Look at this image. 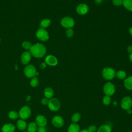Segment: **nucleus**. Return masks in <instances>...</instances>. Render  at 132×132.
<instances>
[{"mask_svg": "<svg viewBox=\"0 0 132 132\" xmlns=\"http://www.w3.org/2000/svg\"><path fill=\"white\" fill-rule=\"evenodd\" d=\"M0 42H1V39H0Z\"/></svg>", "mask_w": 132, "mask_h": 132, "instance_id": "45", "label": "nucleus"}, {"mask_svg": "<svg viewBox=\"0 0 132 132\" xmlns=\"http://www.w3.org/2000/svg\"><path fill=\"white\" fill-rule=\"evenodd\" d=\"M127 52L129 53H132V46L131 45H129L127 47Z\"/></svg>", "mask_w": 132, "mask_h": 132, "instance_id": "35", "label": "nucleus"}, {"mask_svg": "<svg viewBox=\"0 0 132 132\" xmlns=\"http://www.w3.org/2000/svg\"><path fill=\"white\" fill-rule=\"evenodd\" d=\"M27 130L28 132H36L37 130V124L35 122H31L27 126Z\"/></svg>", "mask_w": 132, "mask_h": 132, "instance_id": "23", "label": "nucleus"}, {"mask_svg": "<svg viewBox=\"0 0 132 132\" xmlns=\"http://www.w3.org/2000/svg\"><path fill=\"white\" fill-rule=\"evenodd\" d=\"M122 5L127 10L132 11V0H123Z\"/></svg>", "mask_w": 132, "mask_h": 132, "instance_id": "21", "label": "nucleus"}, {"mask_svg": "<svg viewBox=\"0 0 132 132\" xmlns=\"http://www.w3.org/2000/svg\"><path fill=\"white\" fill-rule=\"evenodd\" d=\"M54 92L53 89H52L50 87L46 88L44 90V94L45 97L47 98H52L53 96L54 95Z\"/></svg>", "mask_w": 132, "mask_h": 132, "instance_id": "17", "label": "nucleus"}, {"mask_svg": "<svg viewBox=\"0 0 132 132\" xmlns=\"http://www.w3.org/2000/svg\"><path fill=\"white\" fill-rule=\"evenodd\" d=\"M36 35L37 37L42 41H46L49 38V35L47 31L42 28L37 30Z\"/></svg>", "mask_w": 132, "mask_h": 132, "instance_id": "7", "label": "nucleus"}, {"mask_svg": "<svg viewBox=\"0 0 132 132\" xmlns=\"http://www.w3.org/2000/svg\"><path fill=\"white\" fill-rule=\"evenodd\" d=\"M103 91L106 95L110 96L112 95L115 92L114 85L110 82L106 83L103 87Z\"/></svg>", "mask_w": 132, "mask_h": 132, "instance_id": "5", "label": "nucleus"}, {"mask_svg": "<svg viewBox=\"0 0 132 132\" xmlns=\"http://www.w3.org/2000/svg\"><path fill=\"white\" fill-rule=\"evenodd\" d=\"M121 107L124 110L130 109L132 106V99L130 96H126L124 97L121 102Z\"/></svg>", "mask_w": 132, "mask_h": 132, "instance_id": "9", "label": "nucleus"}, {"mask_svg": "<svg viewBox=\"0 0 132 132\" xmlns=\"http://www.w3.org/2000/svg\"><path fill=\"white\" fill-rule=\"evenodd\" d=\"M129 32L131 36H132V27L129 28Z\"/></svg>", "mask_w": 132, "mask_h": 132, "instance_id": "39", "label": "nucleus"}, {"mask_svg": "<svg viewBox=\"0 0 132 132\" xmlns=\"http://www.w3.org/2000/svg\"><path fill=\"white\" fill-rule=\"evenodd\" d=\"M79 132H88V131L87 129H82V130H80Z\"/></svg>", "mask_w": 132, "mask_h": 132, "instance_id": "41", "label": "nucleus"}, {"mask_svg": "<svg viewBox=\"0 0 132 132\" xmlns=\"http://www.w3.org/2000/svg\"><path fill=\"white\" fill-rule=\"evenodd\" d=\"M31 55L29 52H24L21 56V61L23 64H28L31 59Z\"/></svg>", "mask_w": 132, "mask_h": 132, "instance_id": "14", "label": "nucleus"}, {"mask_svg": "<svg viewBox=\"0 0 132 132\" xmlns=\"http://www.w3.org/2000/svg\"><path fill=\"white\" fill-rule=\"evenodd\" d=\"M102 74L104 79L111 80L115 77L116 72L114 70L111 68H105L103 69Z\"/></svg>", "mask_w": 132, "mask_h": 132, "instance_id": "2", "label": "nucleus"}, {"mask_svg": "<svg viewBox=\"0 0 132 132\" xmlns=\"http://www.w3.org/2000/svg\"><path fill=\"white\" fill-rule=\"evenodd\" d=\"M97 132H111V128L108 125H103L99 127Z\"/></svg>", "mask_w": 132, "mask_h": 132, "instance_id": "20", "label": "nucleus"}, {"mask_svg": "<svg viewBox=\"0 0 132 132\" xmlns=\"http://www.w3.org/2000/svg\"><path fill=\"white\" fill-rule=\"evenodd\" d=\"M23 132H28V131H24Z\"/></svg>", "mask_w": 132, "mask_h": 132, "instance_id": "43", "label": "nucleus"}, {"mask_svg": "<svg viewBox=\"0 0 132 132\" xmlns=\"http://www.w3.org/2000/svg\"><path fill=\"white\" fill-rule=\"evenodd\" d=\"M66 36L68 38L72 37L74 35V31L72 28H68L66 30Z\"/></svg>", "mask_w": 132, "mask_h": 132, "instance_id": "30", "label": "nucleus"}, {"mask_svg": "<svg viewBox=\"0 0 132 132\" xmlns=\"http://www.w3.org/2000/svg\"><path fill=\"white\" fill-rule=\"evenodd\" d=\"M15 126L11 123H7L4 125L2 128V132H14Z\"/></svg>", "mask_w": 132, "mask_h": 132, "instance_id": "15", "label": "nucleus"}, {"mask_svg": "<svg viewBox=\"0 0 132 132\" xmlns=\"http://www.w3.org/2000/svg\"><path fill=\"white\" fill-rule=\"evenodd\" d=\"M38 132H46V130L44 126H39L37 129Z\"/></svg>", "mask_w": 132, "mask_h": 132, "instance_id": "34", "label": "nucleus"}, {"mask_svg": "<svg viewBox=\"0 0 132 132\" xmlns=\"http://www.w3.org/2000/svg\"><path fill=\"white\" fill-rule=\"evenodd\" d=\"M40 68H41V69H42L45 68V67H46V63H44V62L40 64Z\"/></svg>", "mask_w": 132, "mask_h": 132, "instance_id": "36", "label": "nucleus"}, {"mask_svg": "<svg viewBox=\"0 0 132 132\" xmlns=\"http://www.w3.org/2000/svg\"><path fill=\"white\" fill-rule=\"evenodd\" d=\"M124 86L127 89L132 91V76H129L125 79Z\"/></svg>", "mask_w": 132, "mask_h": 132, "instance_id": "16", "label": "nucleus"}, {"mask_svg": "<svg viewBox=\"0 0 132 132\" xmlns=\"http://www.w3.org/2000/svg\"><path fill=\"white\" fill-rule=\"evenodd\" d=\"M127 113L128 114H130L132 113V110H131V109H129L128 110H127Z\"/></svg>", "mask_w": 132, "mask_h": 132, "instance_id": "38", "label": "nucleus"}, {"mask_svg": "<svg viewBox=\"0 0 132 132\" xmlns=\"http://www.w3.org/2000/svg\"><path fill=\"white\" fill-rule=\"evenodd\" d=\"M102 1H103V0H94L95 3L97 4H101V3L102 2Z\"/></svg>", "mask_w": 132, "mask_h": 132, "instance_id": "37", "label": "nucleus"}, {"mask_svg": "<svg viewBox=\"0 0 132 132\" xmlns=\"http://www.w3.org/2000/svg\"><path fill=\"white\" fill-rule=\"evenodd\" d=\"M112 3L115 6H119L123 4V0H112Z\"/></svg>", "mask_w": 132, "mask_h": 132, "instance_id": "31", "label": "nucleus"}, {"mask_svg": "<svg viewBox=\"0 0 132 132\" xmlns=\"http://www.w3.org/2000/svg\"><path fill=\"white\" fill-rule=\"evenodd\" d=\"M18 128L20 130H24L27 126L26 122L23 120H19L16 123Z\"/></svg>", "mask_w": 132, "mask_h": 132, "instance_id": "19", "label": "nucleus"}, {"mask_svg": "<svg viewBox=\"0 0 132 132\" xmlns=\"http://www.w3.org/2000/svg\"><path fill=\"white\" fill-rule=\"evenodd\" d=\"M36 73L37 72L35 67L31 64L27 65L24 70V73L28 78L34 77L36 75Z\"/></svg>", "mask_w": 132, "mask_h": 132, "instance_id": "8", "label": "nucleus"}, {"mask_svg": "<svg viewBox=\"0 0 132 132\" xmlns=\"http://www.w3.org/2000/svg\"><path fill=\"white\" fill-rule=\"evenodd\" d=\"M80 118H81L80 114L78 112H76L72 116L71 118V120L74 123H76L80 120Z\"/></svg>", "mask_w": 132, "mask_h": 132, "instance_id": "25", "label": "nucleus"}, {"mask_svg": "<svg viewBox=\"0 0 132 132\" xmlns=\"http://www.w3.org/2000/svg\"><path fill=\"white\" fill-rule=\"evenodd\" d=\"M8 117L11 119L15 120L18 118L19 113H18L15 111H10L8 114Z\"/></svg>", "mask_w": 132, "mask_h": 132, "instance_id": "26", "label": "nucleus"}, {"mask_svg": "<svg viewBox=\"0 0 132 132\" xmlns=\"http://www.w3.org/2000/svg\"><path fill=\"white\" fill-rule=\"evenodd\" d=\"M88 132H95L96 130V127L95 125H90L87 129Z\"/></svg>", "mask_w": 132, "mask_h": 132, "instance_id": "32", "label": "nucleus"}, {"mask_svg": "<svg viewBox=\"0 0 132 132\" xmlns=\"http://www.w3.org/2000/svg\"><path fill=\"white\" fill-rule=\"evenodd\" d=\"M30 98H31V97H30V96H27V97L26 101H29V100H30Z\"/></svg>", "mask_w": 132, "mask_h": 132, "instance_id": "42", "label": "nucleus"}, {"mask_svg": "<svg viewBox=\"0 0 132 132\" xmlns=\"http://www.w3.org/2000/svg\"><path fill=\"white\" fill-rule=\"evenodd\" d=\"M32 44L30 42L28 41H24L22 43V46L26 50H30L32 47Z\"/></svg>", "mask_w": 132, "mask_h": 132, "instance_id": "29", "label": "nucleus"}, {"mask_svg": "<svg viewBox=\"0 0 132 132\" xmlns=\"http://www.w3.org/2000/svg\"><path fill=\"white\" fill-rule=\"evenodd\" d=\"M129 59L130 60V61L132 62V53H131L129 56Z\"/></svg>", "mask_w": 132, "mask_h": 132, "instance_id": "40", "label": "nucleus"}, {"mask_svg": "<svg viewBox=\"0 0 132 132\" xmlns=\"http://www.w3.org/2000/svg\"><path fill=\"white\" fill-rule=\"evenodd\" d=\"M61 25L65 28H71L74 25L75 22L73 18L69 16H65L63 18L60 22Z\"/></svg>", "mask_w": 132, "mask_h": 132, "instance_id": "6", "label": "nucleus"}, {"mask_svg": "<svg viewBox=\"0 0 132 132\" xmlns=\"http://www.w3.org/2000/svg\"><path fill=\"white\" fill-rule=\"evenodd\" d=\"M36 123L39 126H45L47 123V119L43 115H38L36 118Z\"/></svg>", "mask_w": 132, "mask_h": 132, "instance_id": "12", "label": "nucleus"}, {"mask_svg": "<svg viewBox=\"0 0 132 132\" xmlns=\"http://www.w3.org/2000/svg\"><path fill=\"white\" fill-rule=\"evenodd\" d=\"M39 80L37 77H34L30 80V85L33 87H36L39 85Z\"/></svg>", "mask_w": 132, "mask_h": 132, "instance_id": "27", "label": "nucleus"}, {"mask_svg": "<svg viewBox=\"0 0 132 132\" xmlns=\"http://www.w3.org/2000/svg\"><path fill=\"white\" fill-rule=\"evenodd\" d=\"M116 76L119 79H124L126 77V73L125 71L122 70L118 71L116 73Z\"/></svg>", "mask_w": 132, "mask_h": 132, "instance_id": "24", "label": "nucleus"}, {"mask_svg": "<svg viewBox=\"0 0 132 132\" xmlns=\"http://www.w3.org/2000/svg\"><path fill=\"white\" fill-rule=\"evenodd\" d=\"M111 97L110 96L105 95L103 98V103L105 105H109L111 103Z\"/></svg>", "mask_w": 132, "mask_h": 132, "instance_id": "28", "label": "nucleus"}, {"mask_svg": "<svg viewBox=\"0 0 132 132\" xmlns=\"http://www.w3.org/2000/svg\"><path fill=\"white\" fill-rule=\"evenodd\" d=\"M51 21L48 19H43L40 23V26L42 28H45L48 27L51 24Z\"/></svg>", "mask_w": 132, "mask_h": 132, "instance_id": "22", "label": "nucleus"}, {"mask_svg": "<svg viewBox=\"0 0 132 132\" xmlns=\"http://www.w3.org/2000/svg\"><path fill=\"white\" fill-rule=\"evenodd\" d=\"M48 106L51 111H57L60 108V103L57 98H51L49 100Z\"/></svg>", "mask_w": 132, "mask_h": 132, "instance_id": "3", "label": "nucleus"}, {"mask_svg": "<svg viewBox=\"0 0 132 132\" xmlns=\"http://www.w3.org/2000/svg\"><path fill=\"white\" fill-rule=\"evenodd\" d=\"M45 61L46 64L51 66H55L58 63L57 58L53 55H48L45 59Z\"/></svg>", "mask_w": 132, "mask_h": 132, "instance_id": "13", "label": "nucleus"}, {"mask_svg": "<svg viewBox=\"0 0 132 132\" xmlns=\"http://www.w3.org/2000/svg\"><path fill=\"white\" fill-rule=\"evenodd\" d=\"M128 132H132V131H128Z\"/></svg>", "mask_w": 132, "mask_h": 132, "instance_id": "44", "label": "nucleus"}, {"mask_svg": "<svg viewBox=\"0 0 132 132\" xmlns=\"http://www.w3.org/2000/svg\"><path fill=\"white\" fill-rule=\"evenodd\" d=\"M89 10L88 6L85 4H80L76 7L77 12L80 15H84L86 14Z\"/></svg>", "mask_w": 132, "mask_h": 132, "instance_id": "11", "label": "nucleus"}, {"mask_svg": "<svg viewBox=\"0 0 132 132\" xmlns=\"http://www.w3.org/2000/svg\"><path fill=\"white\" fill-rule=\"evenodd\" d=\"M80 131V127L76 123L71 124L68 129V132H79Z\"/></svg>", "mask_w": 132, "mask_h": 132, "instance_id": "18", "label": "nucleus"}, {"mask_svg": "<svg viewBox=\"0 0 132 132\" xmlns=\"http://www.w3.org/2000/svg\"><path fill=\"white\" fill-rule=\"evenodd\" d=\"M31 115V109L29 106H24L20 110L19 116L22 120L28 119Z\"/></svg>", "mask_w": 132, "mask_h": 132, "instance_id": "4", "label": "nucleus"}, {"mask_svg": "<svg viewBox=\"0 0 132 132\" xmlns=\"http://www.w3.org/2000/svg\"><path fill=\"white\" fill-rule=\"evenodd\" d=\"M52 123L55 127L57 128H60L64 125V121L61 117L59 116H56L52 119Z\"/></svg>", "mask_w": 132, "mask_h": 132, "instance_id": "10", "label": "nucleus"}, {"mask_svg": "<svg viewBox=\"0 0 132 132\" xmlns=\"http://www.w3.org/2000/svg\"><path fill=\"white\" fill-rule=\"evenodd\" d=\"M49 99L46 97H44L41 100V104L43 105H47L48 104Z\"/></svg>", "mask_w": 132, "mask_h": 132, "instance_id": "33", "label": "nucleus"}, {"mask_svg": "<svg viewBox=\"0 0 132 132\" xmlns=\"http://www.w3.org/2000/svg\"><path fill=\"white\" fill-rule=\"evenodd\" d=\"M45 46L41 43H36L33 45L30 49V53L31 55L36 58L42 57L46 53Z\"/></svg>", "mask_w": 132, "mask_h": 132, "instance_id": "1", "label": "nucleus"}]
</instances>
